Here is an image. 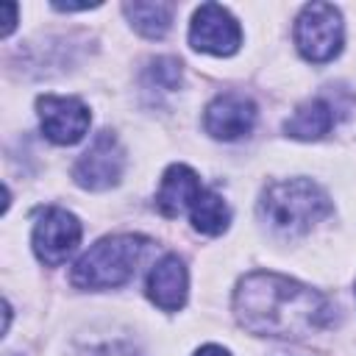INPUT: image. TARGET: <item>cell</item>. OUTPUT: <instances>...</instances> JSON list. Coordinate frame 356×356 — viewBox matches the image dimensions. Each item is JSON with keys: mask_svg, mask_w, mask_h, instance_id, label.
Here are the masks:
<instances>
[{"mask_svg": "<svg viewBox=\"0 0 356 356\" xmlns=\"http://www.w3.org/2000/svg\"><path fill=\"white\" fill-rule=\"evenodd\" d=\"M342 17L331 3H309L295 19V44L303 58L323 64L342 50Z\"/></svg>", "mask_w": 356, "mask_h": 356, "instance_id": "cell-4", "label": "cell"}, {"mask_svg": "<svg viewBox=\"0 0 356 356\" xmlns=\"http://www.w3.org/2000/svg\"><path fill=\"white\" fill-rule=\"evenodd\" d=\"M200 192H203V186H200L197 172L186 164H172L161 175V184L156 192V206L164 217H178L192 209V203L200 197Z\"/></svg>", "mask_w": 356, "mask_h": 356, "instance_id": "cell-11", "label": "cell"}, {"mask_svg": "<svg viewBox=\"0 0 356 356\" xmlns=\"http://www.w3.org/2000/svg\"><path fill=\"white\" fill-rule=\"evenodd\" d=\"M331 303L312 286L278 273H250L234 289V314L259 337L303 339L331 323Z\"/></svg>", "mask_w": 356, "mask_h": 356, "instance_id": "cell-1", "label": "cell"}, {"mask_svg": "<svg viewBox=\"0 0 356 356\" xmlns=\"http://www.w3.org/2000/svg\"><path fill=\"white\" fill-rule=\"evenodd\" d=\"M203 125L214 139L231 142L239 136H248L256 125V106L250 97L236 95V92H225L217 95L203 114Z\"/></svg>", "mask_w": 356, "mask_h": 356, "instance_id": "cell-9", "label": "cell"}, {"mask_svg": "<svg viewBox=\"0 0 356 356\" xmlns=\"http://www.w3.org/2000/svg\"><path fill=\"white\" fill-rule=\"evenodd\" d=\"M42 131L56 145H75L89 131V108L83 100L70 95H42L36 100Z\"/></svg>", "mask_w": 356, "mask_h": 356, "instance_id": "cell-7", "label": "cell"}, {"mask_svg": "<svg viewBox=\"0 0 356 356\" xmlns=\"http://www.w3.org/2000/svg\"><path fill=\"white\" fill-rule=\"evenodd\" d=\"M186 286H189L186 267L172 253L159 259L147 275V298L164 312H178L186 303Z\"/></svg>", "mask_w": 356, "mask_h": 356, "instance_id": "cell-10", "label": "cell"}, {"mask_svg": "<svg viewBox=\"0 0 356 356\" xmlns=\"http://www.w3.org/2000/svg\"><path fill=\"white\" fill-rule=\"evenodd\" d=\"M189 42L200 53L231 56L242 44V31H239V22L231 17L228 8L217 6V3H203L192 17Z\"/></svg>", "mask_w": 356, "mask_h": 356, "instance_id": "cell-6", "label": "cell"}, {"mask_svg": "<svg viewBox=\"0 0 356 356\" xmlns=\"http://www.w3.org/2000/svg\"><path fill=\"white\" fill-rule=\"evenodd\" d=\"M128 22L147 39H161L172 25V3H125L122 6Z\"/></svg>", "mask_w": 356, "mask_h": 356, "instance_id": "cell-13", "label": "cell"}, {"mask_svg": "<svg viewBox=\"0 0 356 356\" xmlns=\"http://www.w3.org/2000/svg\"><path fill=\"white\" fill-rule=\"evenodd\" d=\"M189 220H192L195 231H200V234H206V236H217V234H222V231L228 228V222H231V209H228V203H225L217 192L203 189L200 197H197V200L192 203V209H189Z\"/></svg>", "mask_w": 356, "mask_h": 356, "instance_id": "cell-14", "label": "cell"}, {"mask_svg": "<svg viewBox=\"0 0 356 356\" xmlns=\"http://www.w3.org/2000/svg\"><path fill=\"white\" fill-rule=\"evenodd\" d=\"M195 356H231L225 348H220V345H203Z\"/></svg>", "mask_w": 356, "mask_h": 356, "instance_id": "cell-17", "label": "cell"}, {"mask_svg": "<svg viewBox=\"0 0 356 356\" xmlns=\"http://www.w3.org/2000/svg\"><path fill=\"white\" fill-rule=\"evenodd\" d=\"M147 239L136 234H114L95 242L72 267L70 281L78 289H114L134 278L139 259L147 250Z\"/></svg>", "mask_w": 356, "mask_h": 356, "instance_id": "cell-3", "label": "cell"}, {"mask_svg": "<svg viewBox=\"0 0 356 356\" xmlns=\"http://www.w3.org/2000/svg\"><path fill=\"white\" fill-rule=\"evenodd\" d=\"M3 11H6V22H3V36H8V33L14 31V25H17V6H14V3H6V6H3Z\"/></svg>", "mask_w": 356, "mask_h": 356, "instance_id": "cell-16", "label": "cell"}, {"mask_svg": "<svg viewBox=\"0 0 356 356\" xmlns=\"http://www.w3.org/2000/svg\"><path fill=\"white\" fill-rule=\"evenodd\" d=\"M147 75L159 89H178V83H181V61L178 58H156L150 64Z\"/></svg>", "mask_w": 356, "mask_h": 356, "instance_id": "cell-15", "label": "cell"}, {"mask_svg": "<svg viewBox=\"0 0 356 356\" xmlns=\"http://www.w3.org/2000/svg\"><path fill=\"white\" fill-rule=\"evenodd\" d=\"M259 214L275 234L300 236L331 214V200L314 181L286 178L270 184L261 192Z\"/></svg>", "mask_w": 356, "mask_h": 356, "instance_id": "cell-2", "label": "cell"}, {"mask_svg": "<svg viewBox=\"0 0 356 356\" xmlns=\"http://www.w3.org/2000/svg\"><path fill=\"white\" fill-rule=\"evenodd\" d=\"M78 242H81V222L67 209L53 206L42 211V217L33 225V250L50 267L67 261V256L78 248Z\"/></svg>", "mask_w": 356, "mask_h": 356, "instance_id": "cell-8", "label": "cell"}, {"mask_svg": "<svg viewBox=\"0 0 356 356\" xmlns=\"http://www.w3.org/2000/svg\"><path fill=\"white\" fill-rule=\"evenodd\" d=\"M125 170V150L120 145V139L114 136V131H100L92 145L81 153V159L72 167V178L78 186L100 192L114 186L122 178Z\"/></svg>", "mask_w": 356, "mask_h": 356, "instance_id": "cell-5", "label": "cell"}, {"mask_svg": "<svg viewBox=\"0 0 356 356\" xmlns=\"http://www.w3.org/2000/svg\"><path fill=\"white\" fill-rule=\"evenodd\" d=\"M331 125H334V108L325 100L314 97V100H306L295 108V114L284 122V131L292 139L312 142V139L325 136L331 131Z\"/></svg>", "mask_w": 356, "mask_h": 356, "instance_id": "cell-12", "label": "cell"}]
</instances>
